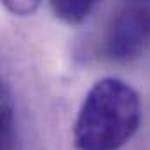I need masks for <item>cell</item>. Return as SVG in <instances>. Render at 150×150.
<instances>
[{
	"mask_svg": "<svg viewBox=\"0 0 150 150\" xmlns=\"http://www.w3.org/2000/svg\"><path fill=\"white\" fill-rule=\"evenodd\" d=\"M142 124L138 93L117 77L93 84L84 96L74 124V143L79 150H119Z\"/></svg>",
	"mask_w": 150,
	"mask_h": 150,
	"instance_id": "cell-1",
	"label": "cell"
},
{
	"mask_svg": "<svg viewBox=\"0 0 150 150\" xmlns=\"http://www.w3.org/2000/svg\"><path fill=\"white\" fill-rule=\"evenodd\" d=\"M105 52L113 61H133L150 45V9L131 5L119 11L105 32Z\"/></svg>",
	"mask_w": 150,
	"mask_h": 150,
	"instance_id": "cell-2",
	"label": "cell"
},
{
	"mask_svg": "<svg viewBox=\"0 0 150 150\" xmlns=\"http://www.w3.org/2000/svg\"><path fill=\"white\" fill-rule=\"evenodd\" d=\"M49 4L58 19L67 25H80L89 18L100 0H49Z\"/></svg>",
	"mask_w": 150,
	"mask_h": 150,
	"instance_id": "cell-3",
	"label": "cell"
},
{
	"mask_svg": "<svg viewBox=\"0 0 150 150\" xmlns=\"http://www.w3.org/2000/svg\"><path fill=\"white\" fill-rule=\"evenodd\" d=\"M12 131H14L12 105H11L7 89L4 87V91H2V150H11L12 149V143H14Z\"/></svg>",
	"mask_w": 150,
	"mask_h": 150,
	"instance_id": "cell-4",
	"label": "cell"
},
{
	"mask_svg": "<svg viewBox=\"0 0 150 150\" xmlns=\"http://www.w3.org/2000/svg\"><path fill=\"white\" fill-rule=\"evenodd\" d=\"M5 9L14 16H28L37 11L40 0H2Z\"/></svg>",
	"mask_w": 150,
	"mask_h": 150,
	"instance_id": "cell-5",
	"label": "cell"
},
{
	"mask_svg": "<svg viewBox=\"0 0 150 150\" xmlns=\"http://www.w3.org/2000/svg\"><path fill=\"white\" fill-rule=\"evenodd\" d=\"M136 2H150V0H136Z\"/></svg>",
	"mask_w": 150,
	"mask_h": 150,
	"instance_id": "cell-6",
	"label": "cell"
}]
</instances>
